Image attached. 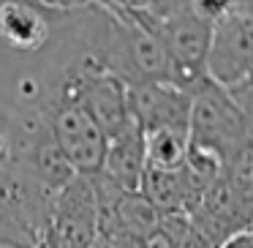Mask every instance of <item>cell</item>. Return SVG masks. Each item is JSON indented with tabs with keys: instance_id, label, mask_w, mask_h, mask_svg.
<instances>
[{
	"instance_id": "6da1fadb",
	"label": "cell",
	"mask_w": 253,
	"mask_h": 248,
	"mask_svg": "<svg viewBox=\"0 0 253 248\" xmlns=\"http://www.w3.org/2000/svg\"><path fill=\"white\" fill-rule=\"evenodd\" d=\"M30 101L44 112L52 137L66 161L74 166V172L77 175L101 172L106 153V134L84 106L71 63H66L39 93L30 96Z\"/></svg>"
},
{
	"instance_id": "7a4b0ae2",
	"label": "cell",
	"mask_w": 253,
	"mask_h": 248,
	"mask_svg": "<svg viewBox=\"0 0 253 248\" xmlns=\"http://www.w3.org/2000/svg\"><path fill=\"white\" fill-rule=\"evenodd\" d=\"M188 134L193 148L207 150L226 164L234 150L253 134V128L229 88L207 79L191 93Z\"/></svg>"
},
{
	"instance_id": "3957f363",
	"label": "cell",
	"mask_w": 253,
	"mask_h": 248,
	"mask_svg": "<svg viewBox=\"0 0 253 248\" xmlns=\"http://www.w3.org/2000/svg\"><path fill=\"white\" fill-rule=\"evenodd\" d=\"M98 240V210L90 175H74L52 197L44 248H93Z\"/></svg>"
},
{
	"instance_id": "277c9868",
	"label": "cell",
	"mask_w": 253,
	"mask_h": 248,
	"mask_svg": "<svg viewBox=\"0 0 253 248\" xmlns=\"http://www.w3.org/2000/svg\"><path fill=\"white\" fill-rule=\"evenodd\" d=\"M207 74L223 88H234L253 74V11H231L212 25Z\"/></svg>"
},
{
	"instance_id": "5b68a950",
	"label": "cell",
	"mask_w": 253,
	"mask_h": 248,
	"mask_svg": "<svg viewBox=\"0 0 253 248\" xmlns=\"http://www.w3.org/2000/svg\"><path fill=\"white\" fill-rule=\"evenodd\" d=\"M128 106H131V117L144 134L155 128H188L191 93L166 79L128 85Z\"/></svg>"
},
{
	"instance_id": "8992f818",
	"label": "cell",
	"mask_w": 253,
	"mask_h": 248,
	"mask_svg": "<svg viewBox=\"0 0 253 248\" xmlns=\"http://www.w3.org/2000/svg\"><path fill=\"white\" fill-rule=\"evenodd\" d=\"M147 169V153H144V131L139 128L136 120L123 126L117 134L106 137V153L101 172L117 183L120 188L139 191L142 175Z\"/></svg>"
},
{
	"instance_id": "52a82bcc",
	"label": "cell",
	"mask_w": 253,
	"mask_h": 248,
	"mask_svg": "<svg viewBox=\"0 0 253 248\" xmlns=\"http://www.w3.org/2000/svg\"><path fill=\"white\" fill-rule=\"evenodd\" d=\"M139 191L164 215V213H188L196 204L204 186L185 169V164L177 166V169L147 166L142 175V183H139Z\"/></svg>"
},
{
	"instance_id": "ba28073f",
	"label": "cell",
	"mask_w": 253,
	"mask_h": 248,
	"mask_svg": "<svg viewBox=\"0 0 253 248\" xmlns=\"http://www.w3.org/2000/svg\"><path fill=\"white\" fill-rule=\"evenodd\" d=\"M0 39L14 52H39L52 39V22L39 6L25 0H3L0 3Z\"/></svg>"
},
{
	"instance_id": "9c48e42d",
	"label": "cell",
	"mask_w": 253,
	"mask_h": 248,
	"mask_svg": "<svg viewBox=\"0 0 253 248\" xmlns=\"http://www.w3.org/2000/svg\"><path fill=\"white\" fill-rule=\"evenodd\" d=\"M142 248H212L199 229L191 224L188 213H164L142 240Z\"/></svg>"
},
{
	"instance_id": "30bf717a",
	"label": "cell",
	"mask_w": 253,
	"mask_h": 248,
	"mask_svg": "<svg viewBox=\"0 0 253 248\" xmlns=\"http://www.w3.org/2000/svg\"><path fill=\"white\" fill-rule=\"evenodd\" d=\"M188 148H191L188 128H155V131L144 134L147 166H155V169H177V166H182Z\"/></svg>"
},
{
	"instance_id": "8fae6325",
	"label": "cell",
	"mask_w": 253,
	"mask_h": 248,
	"mask_svg": "<svg viewBox=\"0 0 253 248\" xmlns=\"http://www.w3.org/2000/svg\"><path fill=\"white\" fill-rule=\"evenodd\" d=\"M223 177L231 183V188L253 207V134L234 150V155L226 161Z\"/></svg>"
},
{
	"instance_id": "7c38bea8",
	"label": "cell",
	"mask_w": 253,
	"mask_h": 248,
	"mask_svg": "<svg viewBox=\"0 0 253 248\" xmlns=\"http://www.w3.org/2000/svg\"><path fill=\"white\" fill-rule=\"evenodd\" d=\"M188 8L196 14L199 19L215 25L231 11H237V0H188Z\"/></svg>"
},
{
	"instance_id": "4fadbf2b",
	"label": "cell",
	"mask_w": 253,
	"mask_h": 248,
	"mask_svg": "<svg viewBox=\"0 0 253 248\" xmlns=\"http://www.w3.org/2000/svg\"><path fill=\"white\" fill-rule=\"evenodd\" d=\"M229 93L234 96V101L240 104V109L245 112L248 123L253 128V74L248 79H242V82H237L234 88H229Z\"/></svg>"
},
{
	"instance_id": "5bb4252c",
	"label": "cell",
	"mask_w": 253,
	"mask_h": 248,
	"mask_svg": "<svg viewBox=\"0 0 253 248\" xmlns=\"http://www.w3.org/2000/svg\"><path fill=\"white\" fill-rule=\"evenodd\" d=\"M41 8H49V11H66V14H77L82 8L101 3V0H36Z\"/></svg>"
},
{
	"instance_id": "9a60e30c",
	"label": "cell",
	"mask_w": 253,
	"mask_h": 248,
	"mask_svg": "<svg viewBox=\"0 0 253 248\" xmlns=\"http://www.w3.org/2000/svg\"><path fill=\"white\" fill-rule=\"evenodd\" d=\"M218 248H253V243H251V237L242 232V235H234V237H229V240L223 243V246H218Z\"/></svg>"
},
{
	"instance_id": "2e32d148",
	"label": "cell",
	"mask_w": 253,
	"mask_h": 248,
	"mask_svg": "<svg viewBox=\"0 0 253 248\" xmlns=\"http://www.w3.org/2000/svg\"><path fill=\"white\" fill-rule=\"evenodd\" d=\"M6 155H8V134L0 128V164L6 161Z\"/></svg>"
},
{
	"instance_id": "e0dca14e",
	"label": "cell",
	"mask_w": 253,
	"mask_h": 248,
	"mask_svg": "<svg viewBox=\"0 0 253 248\" xmlns=\"http://www.w3.org/2000/svg\"><path fill=\"white\" fill-rule=\"evenodd\" d=\"M237 11H253V0H237Z\"/></svg>"
},
{
	"instance_id": "ac0fdd59",
	"label": "cell",
	"mask_w": 253,
	"mask_h": 248,
	"mask_svg": "<svg viewBox=\"0 0 253 248\" xmlns=\"http://www.w3.org/2000/svg\"><path fill=\"white\" fill-rule=\"evenodd\" d=\"M245 235H248V237H251V243H253V224H251V226H248V232H245Z\"/></svg>"
}]
</instances>
